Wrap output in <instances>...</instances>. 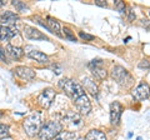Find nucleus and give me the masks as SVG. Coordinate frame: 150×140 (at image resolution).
<instances>
[{
    "label": "nucleus",
    "mask_w": 150,
    "mask_h": 140,
    "mask_svg": "<svg viewBox=\"0 0 150 140\" xmlns=\"http://www.w3.org/2000/svg\"><path fill=\"white\" fill-rule=\"evenodd\" d=\"M83 89L84 90H86L89 91L93 96H96L98 95V93H99V89H98V85H96V83L91 78H83Z\"/></svg>",
    "instance_id": "obj_16"
},
{
    "label": "nucleus",
    "mask_w": 150,
    "mask_h": 140,
    "mask_svg": "<svg viewBox=\"0 0 150 140\" xmlns=\"http://www.w3.org/2000/svg\"><path fill=\"white\" fill-rule=\"evenodd\" d=\"M114 4H115V8L118 9V10H119L120 13L125 11V4H124L123 1H120V0H118V1H114Z\"/></svg>",
    "instance_id": "obj_24"
},
{
    "label": "nucleus",
    "mask_w": 150,
    "mask_h": 140,
    "mask_svg": "<svg viewBox=\"0 0 150 140\" xmlns=\"http://www.w3.org/2000/svg\"><path fill=\"white\" fill-rule=\"evenodd\" d=\"M23 33H24V36L29 40H49L46 36L43 34L41 31H39L34 26H29L25 25L24 29H23Z\"/></svg>",
    "instance_id": "obj_13"
},
{
    "label": "nucleus",
    "mask_w": 150,
    "mask_h": 140,
    "mask_svg": "<svg viewBox=\"0 0 150 140\" xmlns=\"http://www.w3.org/2000/svg\"><path fill=\"white\" fill-rule=\"evenodd\" d=\"M55 140H84V138L79 136L76 132H70V130H63Z\"/></svg>",
    "instance_id": "obj_17"
},
{
    "label": "nucleus",
    "mask_w": 150,
    "mask_h": 140,
    "mask_svg": "<svg viewBox=\"0 0 150 140\" xmlns=\"http://www.w3.org/2000/svg\"><path fill=\"white\" fill-rule=\"evenodd\" d=\"M13 73H14V75L20 78L21 80H26V81H30L33 79H35V76H36V73L34 69H31L29 66H24V65L15 66L13 69Z\"/></svg>",
    "instance_id": "obj_9"
},
{
    "label": "nucleus",
    "mask_w": 150,
    "mask_h": 140,
    "mask_svg": "<svg viewBox=\"0 0 150 140\" xmlns=\"http://www.w3.org/2000/svg\"><path fill=\"white\" fill-rule=\"evenodd\" d=\"M121 114H123V105L119 101H112L110 104V123L112 125H118Z\"/></svg>",
    "instance_id": "obj_12"
},
{
    "label": "nucleus",
    "mask_w": 150,
    "mask_h": 140,
    "mask_svg": "<svg viewBox=\"0 0 150 140\" xmlns=\"http://www.w3.org/2000/svg\"><path fill=\"white\" fill-rule=\"evenodd\" d=\"M18 35V30L10 26L0 25V41H9Z\"/></svg>",
    "instance_id": "obj_15"
},
{
    "label": "nucleus",
    "mask_w": 150,
    "mask_h": 140,
    "mask_svg": "<svg viewBox=\"0 0 150 140\" xmlns=\"http://www.w3.org/2000/svg\"><path fill=\"white\" fill-rule=\"evenodd\" d=\"M139 68H140V69L150 70V63H149V60H142V62L139 63Z\"/></svg>",
    "instance_id": "obj_25"
},
{
    "label": "nucleus",
    "mask_w": 150,
    "mask_h": 140,
    "mask_svg": "<svg viewBox=\"0 0 150 140\" xmlns=\"http://www.w3.org/2000/svg\"><path fill=\"white\" fill-rule=\"evenodd\" d=\"M63 127L67 125V127L71 128V129H79L83 127V115H80L78 111H71V110H68L67 113L64 114L63 116Z\"/></svg>",
    "instance_id": "obj_5"
},
{
    "label": "nucleus",
    "mask_w": 150,
    "mask_h": 140,
    "mask_svg": "<svg viewBox=\"0 0 150 140\" xmlns=\"http://www.w3.org/2000/svg\"><path fill=\"white\" fill-rule=\"evenodd\" d=\"M62 132H63V125L60 121L49 120L41 125L38 138H39V140H53Z\"/></svg>",
    "instance_id": "obj_3"
},
{
    "label": "nucleus",
    "mask_w": 150,
    "mask_h": 140,
    "mask_svg": "<svg viewBox=\"0 0 150 140\" xmlns=\"http://www.w3.org/2000/svg\"><path fill=\"white\" fill-rule=\"evenodd\" d=\"M89 69L91 70L93 75L95 76L98 80H104V79L108 76L104 62H103L101 59H94L93 62L89 64Z\"/></svg>",
    "instance_id": "obj_8"
},
{
    "label": "nucleus",
    "mask_w": 150,
    "mask_h": 140,
    "mask_svg": "<svg viewBox=\"0 0 150 140\" xmlns=\"http://www.w3.org/2000/svg\"><path fill=\"white\" fill-rule=\"evenodd\" d=\"M10 136V130H9V125L0 123V140Z\"/></svg>",
    "instance_id": "obj_21"
},
{
    "label": "nucleus",
    "mask_w": 150,
    "mask_h": 140,
    "mask_svg": "<svg viewBox=\"0 0 150 140\" xmlns=\"http://www.w3.org/2000/svg\"><path fill=\"white\" fill-rule=\"evenodd\" d=\"M11 5L16 9V11L19 13H25L29 10V6H28V4H25L24 1H19V0H13L11 1Z\"/></svg>",
    "instance_id": "obj_20"
},
{
    "label": "nucleus",
    "mask_w": 150,
    "mask_h": 140,
    "mask_svg": "<svg viewBox=\"0 0 150 140\" xmlns=\"http://www.w3.org/2000/svg\"><path fill=\"white\" fill-rule=\"evenodd\" d=\"M0 62L4 63V64H9L10 63V59L8 58V54H6V50L4 46L0 45Z\"/></svg>",
    "instance_id": "obj_22"
},
{
    "label": "nucleus",
    "mask_w": 150,
    "mask_h": 140,
    "mask_svg": "<svg viewBox=\"0 0 150 140\" xmlns=\"http://www.w3.org/2000/svg\"><path fill=\"white\" fill-rule=\"evenodd\" d=\"M84 140H106V135L99 129H93L88 132Z\"/></svg>",
    "instance_id": "obj_18"
},
{
    "label": "nucleus",
    "mask_w": 150,
    "mask_h": 140,
    "mask_svg": "<svg viewBox=\"0 0 150 140\" xmlns=\"http://www.w3.org/2000/svg\"><path fill=\"white\" fill-rule=\"evenodd\" d=\"M110 75H111L112 80H115L120 86H123V88H129L134 81L131 74L125 68L120 66V65H116V66H114L111 69Z\"/></svg>",
    "instance_id": "obj_4"
},
{
    "label": "nucleus",
    "mask_w": 150,
    "mask_h": 140,
    "mask_svg": "<svg viewBox=\"0 0 150 140\" xmlns=\"http://www.w3.org/2000/svg\"><path fill=\"white\" fill-rule=\"evenodd\" d=\"M55 98H56V91L53 88H46L38 96V104L43 109H49Z\"/></svg>",
    "instance_id": "obj_6"
},
{
    "label": "nucleus",
    "mask_w": 150,
    "mask_h": 140,
    "mask_svg": "<svg viewBox=\"0 0 150 140\" xmlns=\"http://www.w3.org/2000/svg\"><path fill=\"white\" fill-rule=\"evenodd\" d=\"M6 54H8V58L10 60H20L24 55V50L19 46H15V45H11V44H8L6 45Z\"/></svg>",
    "instance_id": "obj_14"
},
{
    "label": "nucleus",
    "mask_w": 150,
    "mask_h": 140,
    "mask_svg": "<svg viewBox=\"0 0 150 140\" xmlns=\"http://www.w3.org/2000/svg\"><path fill=\"white\" fill-rule=\"evenodd\" d=\"M63 31H64V35H65V38L67 39L71 40V41H76V38H75V35L73 34V31L70 30L69 28H64Z\"/></svg>",
    "instance_id": "obj_23"
},
{
    "label": "nucleus",
    "mask_w": 150,
    "mask_h": 140,
    "mask_svg": "<svg viewBox=\"0 0 150 140\" xmlns=\"http://www.w3.org/2000/svg\"><path fill=\"white\" fill-rule=\"evenodd\" d=\"M19 15L16 13H13L10 10H5V11H1L0 13V25L3 26H10L16 24L19 21Z\"/></svg>",
    "instance_id": "obj_11"
},
{
    "label": "nucleus",
    "mask_w": 150,
    "mask_h": 140,
    "mask_svg": "<svg viewBox=\"0 0 150 140\" xmlns=\"http://www.w3.org/2000/svg\"><path fill=\"white\" fill-rule=\"evenodd\" d=\"M79 35H80V38H83V39H86V40H93V39H94V36H93V35L84 34L83 31H80V33H79Z\"/></svg>",
    "instance_id": "obj_26"
},
{
    "label": "nucleus",
    "mask_w": 150,
    "mask_h": 140,
    "mask_svg": "<svg viewBox=\"0 0 150 140\" xmlns=\"http://www.w3.org/2000/svg\"><path fill=\"white\" fill-rule=\"evenodd\" d=\"M43 111H34L29 116H26L25 120L23 121V128L29 138H34L39 134V130L43 125Z\"/></svg>",
    "instance_id": "obj_2"
},
{
    "label": "nucleus",
    "mask_w": 150,
    "mask_h": 140,
    "mask_svg": "<svg viewBox=\"0 0 150 140\" xmlns=\"http://www.w3.org/2000/svg\"><path fill=\"white\" fill-rule=\"evenodd\" d=\"M59 86L73 100L79 114L88 115L90 113V110H91L90 100H89V96L86 95L85 90L83 89L80 83L76 80H73V79L65 78L59 81Z\"/></svg>",
    "instance_id": "obj_1"
},
{
    "label": "nucleus",
    "mask_w": 150,
    "mask_h": 140,
    "mask_svg": "<svg viewBox=\"0 0 150 140\" xmlns=\"http://www.w3.org/2000/svg\"><path fill=\"white\" fill-rule=\"evenodd\" d=\"M46 25H48V28H49V30L51 31V33H55L56 35H60V24H59V21L56 20V19H54V18H51V16H46Z\"/></svg>",
    "instance_id": "obj_19"
},
{
    "label": "nucleus",
    "mask_w": 150,
    "mask_h": 140,
    "mask_svg": "<svg viewBox=\"0 0 150 140\" xmlns=\"http://www.w3.org/2000/svg\"><path fill=\"white\" fill-rule=\"evenodd\" d=\"M95 4L99 6H106V1H104V0H95Z\"/></svg>",
    "instance_id": "obj_27"
},
{
    "label": "nucleus",
    "mask_w": 150,
    "mask_h": 140,
    "mask_svg": "<svg viewBox=\"0 0 150 140\" xmlns=\"http://www.w3.org/2000/svg\"><path fill=\"white\" fill-rule=\"evenodd\" d=\"M5 4H6V1H4V0H0V8L5 6Z\"/></svg>",
    "instance_id": "obj_28"
},
{
    "label": "nucleus",
    "mask_w": 150,
    "mask_h": 140,
    "mask_svg": "<svg viewBox=\"0 0 150 140\" xmlns=\"http://www.w3.org/2000/svg\"><path fill=\"white\" fill-rule=\"evenodd\" d=\"M131 95L135 100L138 101H143L145 99H148L149 95H150V86L148 83H140L138 86H135L133 90H131Z\"/></svg>",
    "instance_id": "obj_10"
},
{
    "label": "nucleus",
    "mask_w": 150,
    "mask_h": 140,
    "mask_svg": "<svg viewBox=\"0 0 150 140\" xmlns=\"http://www.w3.org/2000/svg\"><path fill=\"white\" fill-rule=\"evenodd\" d=\"M149 14H150V13H149Z\"/></svg>",
    "instance_id": "obj_29"
},
{
    "label": "nucleus",
    "mask_w": 150,
    "mask_h": 140,
    "mask_svg": "<svg viewBox=\"0 0 150 140\" xmlns=\"http://www.w3.org/2000/svg\"><path fill=\"white\" fill-rule=\"evenodd\" d=\"M23 50H24V54L26 55V57H29L30 59L35 60V62H38V63L45 64V63L49 62L48 55H45L43 51H40L39 49L35 48V46H33V45H25V48Z\"/></svg>",
    "instance_id": "obj_7"
}]
</instances>
